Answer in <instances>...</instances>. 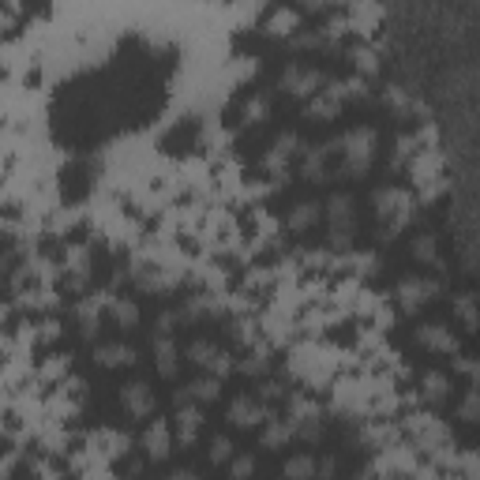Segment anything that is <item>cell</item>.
<instances>
[{"instance_id":"6da1fadb","label":"cell","mask_w":480,"mask_h":480,"mask_svg":"<svg viewBox=\"0 0 480 480\" xmlns=\"http://www.w3.org/2000/svg\"><path fill=\"white\" fill-rule=\"evenodd\" d=\"M120 398H124V409L132 413V417H147V413L154 409V394H150L143 383H128Z\"/></svg>"},{"instance_id":"7a4b0ae2","label":"cell","mask_w":480,"mask_h":480,"mask_svg":"<svg viewBox=\"0 0 480 480\" xmlns=\"http://www.w3.org/2000/svg\"><path fill=\"white\" fill-rule=\"evenodd\" d=\"M372 143H375V135L368 132H353V135H346V154H349V169H357V165H368V158H372Z\"/></svg>"},{"instance_id":"3957f363","label":"cell","mask_w":480,"mask_h":480,"mask_svg":"<svg viewBox=\"0 0 480 480\" xmlns=\"http://www.w3.org/2000/svg\"><path fill=\"white\" fill-rule=\"evenodd\" d=\"M282 86H285V91H297V94H311V91L319 86V75H315L311 68H300V64H293V68H285Z\"/></svg>"},{"instance_id":"277c9868","label":"cell","mask_w":480,"mask_h":480,"mask_svg":"<svg viewBox=\"0 0 480 480\" xmlns=\"http://www.w3.org/2000/svg\"><path fill=\"white\" fill-rule=\"evenodd\" d=\"M98 364H106V368H120V364H132L135 353L128 346H120V341H113V346H98Z\"/></svg>"},{"instance_id":"5b68a950","label":"cell","mask_w":480,"mask_h":480,"mask_svg":"<svg viewBox=\"0 0 480 480\" xmlns=\"http://www.w3.org/2000/svg\"><path fill=\"white\" fill-rule=\"evenodd\" d=\"M435 293V285L431 282H417V278H409V282H402V300H405V308H417V304H424Z\"/></svg>"},{"instance_id":"8992f818","label":"cell","mask_w":480,"mask_h":480,"mask_svg":"<svg viewBox=\"0 0 480 480\" xmlns=\"http://www.w3.org/2000/svg\"><path fill=\"white\" fill-rule=\"evenodd\" d=\"M143 446H147V454H154V458H165V446H169V431H165V424H150L147 439H143Z\"/></svg>"},{"instance_id":"52a82bcc","label":"cell","mask_w":480,"mask_h":480,"mask_svg":"<svg viewBox=\"0 0 480 480\" xmlns=\"http://www.w3.org/2000/svg\"><path fill=\"white\" fill-rule=\"evenodd\" d=\"M417 341H424L428 349H454L451 331H443V326H424V331L417 334Z\"/></svg>"},{"instance_id":"ba28073f","label":"cell","mask_w":480,"mask_h":480,"mask_svg":"<svg viewBox=\"0 0 480 480\" xmlns=\"http://www.w3.org/2000/svg\"><path fill=\"white\" fill-rule=\"evenodd\" d=\"M188 357L195 360V364H203V368H211L214 360H221L218 349H214L211 341H203V338H199V341H191V346H188Z\"/></svg>"},{"instance_id":"9c48e42d","label":"cell","mask_w":480,"mask_h":480,"mask_svg":"<svg viewBox=\"0 0 480 480\" xmlns=\"http://www.w3.org/2000/svg\"><path fill=\"white\" fill-rule=\"evenodd\" d=\"M315 218H319V206H315V203H300V206H293L289 226H293V229H308Z\"/></svg>"},{"instance_id":"30bf717a","label":"cell","mask_w":480,"mask_h":480,"mask_svg":"<svg viewBox=\"0 0 480 480\" xmlns=\"http://www.w3.org/2000/svg\"><path fill=\"white\" fill-rule=\"evenodd\" d=\"M109 311H113V319L120 326H135V323H139V308H135L132 300H117Z\"/></svg>"},{"instance_id":"8fae6325","label":"cell","mask_w":480,"mask_h":480,"mask_svg":"<svg viewBox=\"0 0 480 480\" xmlns=\"http://www.w3.org/2000/svg\"><path fill=\"white\" fill-rule=\"evenodd\" d=\"M259 420V409H255L252 398H240V402H233V424H255Z\"/></svg>"},{"instance_id":"7c38bea8","label":"cell","mask_w":480,"mask_h":480,"mask_svg":"<svg viewBox=\"0 0 480 480\" xmlns=\"http://www.w3.org/2000/svg\"><path fill=\"white\" fill-rule=\"evenodd\" d=\"M326 211H331V221H334V226H349V199H346V195L331 199V206H326Z\"/></svg>"},{"instance_id":"4fadbf2b","label":"cell","mask_w":480,"mask_h":480,"mask_svg":"<svg viewBox=\"0 0 480 480\" xmlns=\"http://www.w3.org/2000/svg\"><path fill=\"white\" fill-rule=\"evenodd\" d=\"M424 387H428V398H431V402H439V398L446 394V379H443L439 372H428V375H424Z\"/></svg>"},{"instance_id":"5bb4252c","label":"cell","mask_w":480,"mask_h":480,"mask_svg":"<svg viewBox=\"0 0 480 480\" xmlns=\"http://www.w3.org/2000/svg\"><path fill=\"white\" fill-rule=\"evenodd\" d=\"M180 424H184L180 443H191V439H195V428H199V413H195V409H184V413H180Z\"/></svg>"},{"instance_id":"9a60e30c","label":"cell","mask_w":480,"mask_h":480,"mask_svg":"<svg viewBox=\"0 0 480 480\" xmlns=\"http://www.w3.org/2000/svg\"><path fill=\"white\" fill-rule=\"evenodd\" d=\"M158 357H162V360H158V368H162V375H173V368H177V364H173V357H177V353H173V341H158Z\"/></svg>"},{"instance_id":"2e32d148","label":"cell","mask_w":480,"mask_h":480,"mask_svg":"<svg viewBox=\"0 0 480 480\" xmlns=\"http://www.w3.org/2000/svg\"><path fill=\"white\" fill-rule=\"evenodd\" d=\"M191 398H199V402H206V398H214L218 394V379H199V383H191Z\"/></svg>"},{"instance_id":"e0dca14e","label":"cell","mask_w":480,"mask_h":480,"mask_svg":"<svg viewBox=\"0 0 480 480\" xmlns=\"http://www.w3.org/2000/svg\"><path fill=\"white\" fill-rule=\"evenodd\" d=\"M211 461H214V466L229 461V439H226V435H218V439L211 443Z\"/></svg>"},{"instance_id":"ac0fdd59","label":"cell","mask_w":480,"mask_h":480,"mask_svg":"<svg viewBox=\"0 0 480 480\" xmlns=\"http://www.w3.org/2000/svg\"><path fill=\"white\" fill-rule=\"evenodd\" d=\"M413 252H417V259H435V244H431V237H420L417 244H413Z\"/></svg>"},{"instance_id":"d6986e66","label":"cell","mask_w":480,"mask_h":480,"mask_svg":"<svg viewBox=\"0 0 480 480\" xmlns=\"http://www.w3.org/2000/svg\"><path fill=\"white\" fill-rule=\"evenodd\" d=\"M311 469H315V466H311L308 458H293L289 466H285V473H293V477H297V473H311Z\"/></svg>"},{"instance_id":"ffe728a7","label":"cell","mask_w":480,"mask_h":480,"mask_svg":"<svg viewBox=\"0 0 480 480\" xmlns=\"http://www.w3.org/2000/svg\"><path fill=\"white\" fill-rule=\"evenodd\" d=\"M233 473L237 477H248V473H252V458H237L233 461Z\"/></svg>"}]
</instances>
